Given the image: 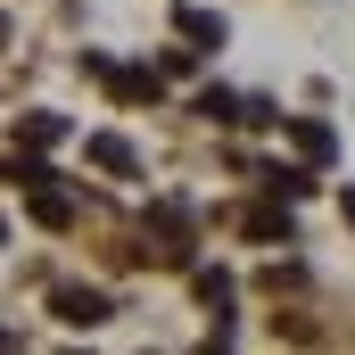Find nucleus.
<instances>
[{"mask_svg": "<svg viewBox=\"0 0 355 355\" xmlns=\"http://www.w3.org/2000/svg\"><path fill=\"white\" fill-rule=\"evenodd\" d=\"M50 314H58L67 331H99L116 306H107V289H83V281H67V289H50Z\"/></svg>", "mask_w": 355, "mask_h": 355, "instance_id": "obj_1", "label": "nucleus"}, {"mask_svg": "<svg viewBox=\"0 0 355 355\" xmlns=\"http://www.w3.org/2000/svg\"><path fill=\"white\" fill-rule=\"evenodd\" d=\"M17 141H25V149H58V141H67V116H25Z\"/></svg>", "mask_w": 355, "mask_h": 355, "instance_id": "obj_9", "label": "nucleus"}, {"mask_svg": "<svg viewBox=\"0 0 355 355\" xmlns=\"http://www.w3.org/2000/svg\"><path fill=\"white\" fill-rule=\"evenodd\" d=\"M198 116H215V124H240V99H232V91H198Z\"/></svg>", "mask_w": 355, "mask_h": 355, "instance_id": "obj_11", "label": "nucleus"}, {"mask_svg": "<svg viewBox=\"0 0 355 355\" xmlns=\"http://www.w3.org/2000/svg\"><path fill=\"white\" fill-rule=\"evenodd\" d=\"M149 223H157V265H190V207H174V198H157L149 207Z\"/></svg>", "mask_w": 355, "mask_h": 355, "instance_id": "obj_2", "label": "nucleus"}, {"mask_svg": "<svg viewBox=\"0 0 355 355\" xmlns=\"http://www.w3.org/2000/svg\"><path fill=\"white\" fill-rule=\"evenodd\" d=\"M240 232H248V240H281V248H289V207H248V215H240Z\"/></svg>", "mask_w": 355, "mask_h": 355, "instance_id": "obj_7", "label": "nucleus"}, {"mask_svg": "<svg viewBox=\"0 0 355 355\" xmlns=\"http://www.w3.org/2000/svg\"><path fill=\"white\" fill-rule=\"evenodd\" d=\"M347 223H355V190H347Z\"/></svg>", "mask_w": 355, "mask_h": 355, "instance_id": "obj_12", "label": "nucleus"}, {"mask_svg": "<svg viewBox=\"0 0 355 355\" xmlns=\"http://www.w3.org/2000/svg\"><path fill=\"white\" fill-rule=\"evenodd\" d=\"M265 190H272V198H306L314 174H306V166H265Z\"/></svg>", "mask_w": 355, "mask_h": 355, "instance_id": "obj_10", "label": "nucleus"}, {"mask_svg": "<svg viewBox=\"0 0 355 355\" xmlns=\"http://www.w3.org/2000/svg\"><path fill=\"white\" fill-rule=\"evenodd\" d=\"M83 67H91V75H99L107 91H116V99H132V107H141V99H157V75H149V67H107L99 50H91Z\"/></svg>", "mask_w": 355, "mask_h": 355, "instance_id": "obj_3", "label": "nucleus"}, {"mask_svg": "<svg viewBox=\"0 0 355 355\" xmlns=\"http://www.w3.org/2000/svg\"><path fill=\"white\" fill-rule=\"evenodd\" d=\"M83 157L99 166V174H132V166H141V157H132V141H116V132H91Z\"/></svg>", "mask_w": 355, "mask_h": 355, "instance_id": "obj_6", "label": "nucleus"}, {"mask_svg": "<svg viewBox=\"0 0 355 355\" xmlns=\"http://www.w3.org/2000/svg\"><path fill=\"white\" fill-rule=\"evenodd\" d=\"M33 223H42V232H67V223H75V198L58 190V174L33 182Z\"/></svg>", "mask_w": 355, "mask_h": 355, "instance_id": "obj_4", "label": "nucleus"}, {"mask_svg": "<svg viewBox=\"0 0 355 355\" xmlns=\"http://www.w3.org/2000/svg\"><path fill=\"white\" fill-rule=\"evenodd\" d=\"M281 124H289V141H297V157H306V166H331V149H339V141H331V124H314V116H281Z\"/></svg>", "mask_w": 355, "mask_h": 355, "instance_id": "obj_5", "label": "nucleus"}, {"mask_svg": "<svg viewBox=\"0 0 355 355\" xmlns=\"http://www.w3.org/2000/svg\"><path fill=\"white\" fill-rule=\"evenodd\" d=\"M0 240H8V223H0Z\"/></svg>", "mask_w": 355, "mask_h": 355, "instance_id": "obj_13", "label": "nucleus"}, {"mask_svg": "<svg viewBox=\"0 0 355 355\" xmlns=\"http://www.w3.org/2000/svg\"><path fill=\"white\" fill-rule=\"evenodd\" d=\"M182 33H190L198 50H223V17H215V8H182Z\"/></svg>", "mask_w": 355, "mask_h": 355, "instance_id": "obj_8", "label": "nucleus"}]
</instances>
